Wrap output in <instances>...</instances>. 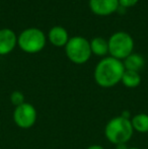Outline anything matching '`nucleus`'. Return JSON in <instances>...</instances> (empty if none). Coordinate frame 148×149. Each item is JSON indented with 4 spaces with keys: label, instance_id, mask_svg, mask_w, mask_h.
I'll return each instance as SVG.
<instances>
[{
    "label": "nucleus",
    "instance_id": "1",
    "mask_svg": "<svg viewBox=\"0 0 148 149\" xmlns=\"http://www.w3.org/2000/svg\"><path fill=\"white\" fill-rule=\"evenodd\" d=\"M124 72L125 67L122 61L110 56L97 63L93 76L97 85L104 88H110L121 82Z\"/></svg>",
    "mask_w": 148,
    "mask_h": 149
},
{
    "label": "nucleus",
    "instance_id": "2",
    "mask_svg": "<svg viewBox=\"0 0 148 149\" xmlns=\"http://www.w3.org/2000/svg\"><path fill=\"white\" fill-rule=\"evenodd\" d=\"M134 129L131 124V120L123 116L115 117L107 123L105 128V136L109 142L115 145L126 144L131 140Z\"/></svg>",
    "mask_w": 148,
    "mask_h": 149
},
{
    "label": "nucleus",
    "instance_id": "3",
    "mask_svg": "<svg viewBox=\"0 0 148 149\" xmlns=\"http://www.w3.org/2000/svg\"><path fill=\"white\" fill-rule=\"evenodd\" d=\"M108 43H109V54L113 58L122 61L133 53L134 41L128 33L117 31L111 36Z\"/></svg>",
    "mask_w": 148,
    "mask_h": 149
},
{
    "label": "nucleus",
    "instance_id": "4",
    "mask_svg": "<svg viewBox=\"0 0 148 149\" xmlns=\"http://www.w3.org/2000/svg\"><path fill=\"white\" fill-rule=\"evenodd\" d=\"M65 52L68 59L74 64H84L90 59V43L85 38L76 36L70 38L65 46Z\"/></svg>",
    "mask_w": 148,
    "mask_h": 149
},
{
    "label": "nucleus",
    "instance_id": "5",
    "mask_svg": "<svg viewBox=\"0 0 148 149\" xmlns=\"http://www.w3.org/2000/svg\"><path fill=\"white\" fill-rule=\"evenodd\" d=\"M18 47L28 54L39 53L46 45L45 33L40 29L28 28L22 31L17 38Z\"/></svg>",
    "mask_w": 148,
    "mask_h": 149
},
{
    "label": "nucleus",
    "instance_id": "6",
    "mask_svg": "<svg viewBox=\"0 0 148 149\" xmlns=\"http://www.w3.org/2000/svg\"><path fill=\"white\" fill-rule=\"evenodd\" d=\"M38 118L37 110L32 104L24 102L16 107L13 111V121L22 129H30L36 124Z\"/></svg>",
    "mask_w": 148,
    "mask_h": 149
},
{
    "label": "nucleus",
    "instance_id": "7",
    "mask_svg": "<svg viewBox=\"0 0 148 149\" xmlns=\"http://www.w3.org/2000/svg\"><path fill=\"white\" fill-rule=\"evenodd\" d=\"M118 0H89V7L94 14L107 16L114 13L119 8Z\"/></svg>",
    "mask_w": 148,
    "mask_h": 149
},
{
    "label": "nucleus",
    "instance_id": "8",
    "mask_svg": "<svg viewBox=\"0 0 148 149\" xmlns=\"http://www.w3.org/2000/svg\"><path fill=\"white\" fill-rule=\"evenodd\" d=\"M17 44V37L10 29L0 30V55H7L13 51Z\"/></svg>",
    "mask_w": 148,
    "mask_h": 149
},
{
    "label": "nucleus",
    "instance_id": "9",
    "mask_svg": "<svg viewBox=\"0 0 148 149\" xmlns=\"http://www.w3.org/2000/svg\"><path fill=\"white\" fill-rule=\"evenodd\" d=\"M48 38H49L52 45L56 46V47H64V46H66V44L68 43V41L70 39L66 29L60 26H53L49 31Z\"/></svg>",
    "mask_w": 148,
    "mask_h": 149
},
{
    "label": "nucleus",
    "instance_id": "10",
    "mask_svg": "<svg viewBox=\"0 0 148 149\" xmlns=\"http://www.w3.org/2000/svg\"><path fill=\"white\" fill-rule=\"evenodd\" d=\"M91 53L99 57H104L109 53V43L101 37L93 38L90 42Z\"/></svg>",
    "mask_w": 148,
    "mask_h": 149
},
{
    "label": "nucleus",
    "instance_id": "11",
    "mask_svg": "<svg viewBox=\"0 0 148 149\" xmlns=\"http://www.w3.org/2000/svg\"><path fill=\"white\" fill-rule=\"evenodd\" d=\"M144 58L139 54L132 53L131 55H129L126 59H124V67L125 70H131V71H136L139 72V70L143 68L144 66Z\"/></svg>",
    "mask_w": 148,
    "mask_h": 149
},
{
    "label": "nucleus",
    "instance_id": "12",
    "mask_svg": "<svg viewBox=\"0 0 148 149\" xmlns=\"http://www.w3.org/2000/svg\"><path fill=\"white\" fill-rule=\"evenodd\" d=\"M131 120V124L134 129L139 133H148V115L144 113L134 115Z\"/></svg>",
    "mask_w": 148,
    "mask_h": 149
},
{
    "label": "nucleus",
    "instance_id": "13",
    "mask_svg": "<svg viewBox=\"0 0 148 149\" xmlns=\"http://www.w3.org/2000/svg\"><path fill=\"white\" fill-rule=\"evenodd\" d=\"M121 82L128 88H135L139 86V84L141 83V76L139 72L136 71L125 70Z\"/></svg>",
    "mask_w": 148,
    "mask_h": 149
},
{
    "label": "nucleus",
    "instance_id": "14",
    "mask_svg": "<svg viewBox=\"0 0 148 149\" xmlns=\"http://www.w3.org/2000/svg\"><path fill=\"white\" fill-rule=\"evenodd\" d=\"M10 102H11V104L15 108L20 106V104H24L26 102V100H24V94L22 91H19V90H15V91H13L10 94Z\"/></svg>",
    "mask_w": 148,
    "mask_h": 149
},
{
    "label": "nucleus",
    "instance_id": "15",
    "mask_svg": "<svg viewBox=\"0 0 148 149\" xmlns=\"http://www.w3.org/2000/svg\"><path fill=\"white\" fill-rule=\"evenodd\" d=\"M119 1V5L123 8H129L134 6L139 0H118Z\"/></svg>",
    "mask_w": 148,
    "mask_h": 149
},
{
    "label": "nucleus",
    "instance_id": "16",
    "mask_svg": "<svg viewBox=\"0 0 148 149\" xmlns=\"http://www.w3.org/2000/svg\"><path fill=\"white\" fill-rule=\"evenodd\" d=\"M86 149H105V147L101 145H99V144H93V145L88 146Z\"/></svg>",
    "mask_w": 148,
    "mask_h": 149
},
{
    "label": "nucleus",
    "instance_id": "17",
    "mask_svg": "<svg viewBox=\"0 0 148 149\" xmlns=\"http://www.w3.org/2000/svg\"><path fill=\"white\" fill-rule=\"evenodd\" d=\"M127 149H140V148H138V147H130V148H127Z\"/></svg>",
    "mask_w": 148,
    "mask_h": 149
}]
</instances>
